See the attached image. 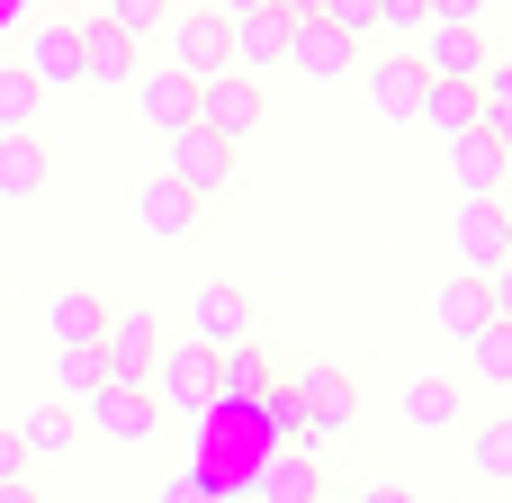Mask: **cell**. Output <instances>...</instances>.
Here are the masks:
<instances>
[{
  "instance_id": "24",
  "label": "cell",
  "mask_w": 512,
  "mask_h": 503,
  "mask_svg": "<svg viewBox=\"0 0 512 503\" xmlns=\"http://www.w3.org/2000/svg\"><path fill=\"white\" fill-rule=\"evenodd\" d=\"M45 324H54V342H63V351L99 342V333H108V288H63V297L45 306Z\"/></svg>"
},
{
  "instance_id": "37",
  "label": "cell",
  "mask_w": 512,
  "mask_h": 503,
  "mask_svg": "<svg viewBox=\"0 0 512 503\" xmlns=\"http://www.w3.org/2000/svg\"><path fill=\"white\" fill-rule=\"evenodd\" d=\"M18 477H36V459L18 450V432H0V486H18Z\"/></svg>"
},
{
  "instance_id": "46",
  "label": "cell",
  "mask_w": 512,
  "mask_h": 503,
  "mask_svg": "<svg viewBox=\"0 0 512 503\" xmlns=\"http://www.w3.org/2000/svg\"><path fill=\"white\" fill-rule=\"evenodd\" d=\"M504 396H512V378H504Z\"/></svg>"
},
{
  "instance_id": "29",
  "label": "cell",
  "mask_w": 512,
  "mask_h": 503,
  "mask_svg": "<svg viewBox=\"0 0 512 503\" xmlns=\"http://www.w3.org/2000/svg\"><path fill=\"white\" fill-rule=\"evenodd\" d=\"M468 468H477L486 486H512V414H495V423H468Z\"/></svg>"
},
{
  "instance_id": "4",
  "label": "cell",
  "mask_w": 512,
  "mask_h": 503,
  "mask_svg": "<svg viewBox=\"0 0 512 503\" xmlns=\"http://www.w3.org/2000/svg\"><path fill=\"white\" fill-rule=\"evenodd\" d=\"M162 180H180L189 198H216V189H234V144L207 126H180V135H162Z\"/></svg>"
},
{
  "instance_id": "7",
  "label": "cell",
  "mask_w": 512,
  "mask_h": 503,
  "mask_svg": "<svg viewBox=\"0 0 512 503\" xmlns=\"http://www.w3.org/2000/svg\"><path fill=\"white\" fill-rule=\"evenodd\" d=\"M360 90H369V108H378L387 126H414V117H423V90H432V72L414 63V45H396V54L360 63Z\"/></svg>"
},
{
  "instance_id": "33",
  "label": "cell",
  "mask_w": 512,
  "mask_h": 503,
  "mask_svg": "<svg viewBox=\"0 0 512 503\" xmlns=\"http://www.w3.org/2000/svg\"><path fill=\"white\" fill-rule=\"evenodd\" d=\"M315 18H324V27H342L351 45H360V36H378V0H324Z\"/></svg>"
},
{
  "instance_id": "38",
  "label": "cell",
  "mask_w": 512,
  "mask_h": 503,
  "mask_svg": "<svg viewBox=\"0 0 512 503\" xmlns=\"http://www.w3.org/2000/svg\"><path fill=\"white\" fill-rule=\"evenodd\" d=\"M351 503H423V495H414L405 477H378V486H360V495H351Z\"/></svg>"
},
{
  "instance_id": "1",
  "label": "cell",
  "mask_w": 512,
  "mask_h": 503,
  "mask_svg": "<svg viewBox=\"0 0 512 503\" xmlns=\"http://www.w3.org/2000/svg\"><path fill=\"white\" fill-rule=\"evenodd\" d=\"M144 396L162 405V414H180V423H207L216 414V351L207 342H162L153 351V369H144Z\"/></svg>"
},
{
  "instance_id": "36",
  "label": "cell",
  "mask_w": 512,
  "mask_h": 503,
  "mask_svg": "<svg viewBox=\"0 0 512 503\" xmlns=\"http://www.w3.org/2000/svg\"><path fill=\"white\" fill-rule=\"evenodd\" d=\"M432 27H486V0H423Z\"/></svg>"
},
{
  "instance_id": "44",
  "label": "cell",
  "mask_w": 512,
  "mask_h": 503,
  "mask_svg": "<svg viewBox=\"0 0 512 503\" xmlns=\"http://www.w3.org/2000/svg\"><path fill=\"white\" fill-rule=\"evenodd\" d=\"M495 54H504V63H512V36H504V45H495Z\"/></svg>"
},
{
  "instance_id": "12",
  "label": "cell",
  "mask_w": 512,
  "mask_h": 503,
  "mask_svg": "<svg viewBox=\"0 0 512 503\" xmlns=\"http://www.w3.org/2000/svg\"><path fill=\"white\" fill-rule=\"evenodd\" d=\"M135 72H144V45L117 36V27L90 9V18H81V90H126Z\"/></svg>"
},
{
  "instance_id": "34",
  "label": "cell",
  "mask_w": 512,
  "mask_h": 503,
  "mask_svg": "<svg viewBox=\"0 0 512 503\" xmlns=\"http://www.w3.org/2000/svg\"><path fill=\"white\" fill-rule=\"evenodd\" d=\"M378 27H387L396 45H414V36L432 27V18H423V0H378Z\"/></svg>"
},
{
  "instance_id": "41",
  "label": "cell",
  "mask_w": 512,
  "mask_h": 503,
  "mask_svg": "<svg viewBox=\"0 0 512 503\" xmlns=\"http://www.w3.org/2000/svg\"><path fill=\"white\" fill-rule=\"evenodd\" d=\"M216 18H243V9H270V0H207Z\"/></svg>"
},
{
  "instance_id": "35",
  "label": "cell",
  "mask_w": 512,
  "mask_h": 503,
  "mask_svg": "<svg viewBox=\"0 0 512 503\" xmlns=\"http://www.w3.org/2000/svg\"><path fill=\"white\" fill-rule=\"evenodd\" d=\"M477 99H486V117H512V63H504V54L486 63V81H477Z\"/></svg>"
},
{
  "instance_id": "9",
  "label": "cell",
  "mask_w": 512,
  "mask_h": 503,
  "mask_svg": "<svg viewBox=\"0 0 512 503\" xmlns=\"http://www.w3.org/2000/svg\"><path fill=\"white\" fill-rule=\"evenodd\" d=\"M18 63L36 72V90H45V99H54V90H81V18H36Z\"/></svg>"
},
{
  "instance_id": "5",
  "label": "cell",
  "mask_w": 512,
  "mask_h": 503,
  "mask_svg": "<svg viewBox=\"0 0 512 503\" xmlns=\"http://www.w3.org/2000/svg\"><path fill=\"white\" fill-rule=\"evenodd\" d=\"M81 432H108V441H153L162 432V405L144 396V378H108V387H90L81 396Z\"/></svg>"
},
{
  "instance_id": "21",
  "label": "cell",
  "mask_w": 512,
  "mask_h": 503,
  "mask_svg": "<svg viewBox=\"0 0 512 503\" xmlns=\"http://www.w3.org/2000/svg\"><path fill=\"white\" fill-rule=\"evenodd\" d=\"M198 207H207V198H189V189L162 180V171L135 189V216H144V234H162V243H189V234H198Z\"/></svg>"
},
{
  "instance_id": "48",
  "label": "cell",
  "mask_w": 512,
  "mask_h": 503,
  "mask_svg": "<svg viewBox=\"0 0 512 503\" xmlns=\"http://www.w3.org/2000/svg\"><path fill=\"white\" fill-rule=\"evenodd\" d=\"M252 503H261V495H252Z\"/></svg>"
},
{
  "instance_id": "43",
  "label": "cell",
  "mask_w": 512,
  "mask_h": 503,
  "mask_svg": "<svg viewBox=\"0 0 512 503\" xmlns=\"http://www.w3.org/2000/svg\"><path fill=\"white\" fill-rule=\"evenodd\" d=\"M270 9H288V18H315V9H324V0H270Z\"/></svg>"
},
{
  "instance_id": "39",
  "label": "cell",
  "mask_w": 512,
  "mask_h": 503,
  "mask_svg": "<svg viewBox=\"0 0 512 503\" xmlns=\"http://www.w3.org/2000/svg\"><path fill=\"white\" fill-rule=\"evenodd\" d=\"M486 297H495V315L512 324V261H495V270H486Z\"/></svg>"
},
{
  "instance_id": "17",
  "label": "cell",
  "mask_w": 512,
  "mask_h": 503,
  "mask_svg": "<svg viewBox=\"0 0 512 503\" xmlns=\"http://www.w3.org/2000/svg\"><path fill=\"white\" fill-rule=\"evenodd\" d=\"M135 108H144V126L153 135H180V126H198V81L189 72H135Z\"/></svg>"
},
{
  "instance_id": "32",
  "label": "cell",
  "mask_w": 512,
  "mask_h": 503,
  "mask_svg": "<svg viewBox=\"0 0 512 503\" xmlns=\"http://www.w3.org/2000/svg\"><path fill=\"white\" fill-rule=\"evenodd\" d=\"M153 503H225V486H216V477H198V468H171V477L153 486Z\"/></svg>"
},
{
  "instance_id": "31",
  "label": "cell",
  "mask_w": 512,
  "mask_h": 503,
  "mask_svg": "<svg viewBox=\"0 0 512 503\" xmlns=\"http://www.w3.org/2000/svg\"><path fill=\"white\" fill-rule=\"evenodd\" d=\"M99 18H108L117 36H135V45H144V36H162V18H171V0H108Z\"/></svg>"
},
{
  "instance_id": "23",
  "label": "cell",
  "mask_w": 512,
  "mask_h": 503,
  "mask_svg": "<svg viewBox=\"0 0 512 503\" xmlns=\"http://www.w3.org/2000/svg\"><path fill=\"white\" fill-rule=\"evenodd\" d=\"M414 126H432L441 144H450V135H477V126H486V99H477V81H432Z\"/></svg>"
},
{
  "instance_id": "20",
  "label": "cell",
  "mask_w": 512,
  "mask_h": 503,
  "mask_svg": "<svg viewBox=\"0 0 512 503\" xmlns=\"http://www.w3.org/2000/svg\"><path fill=\"white\" fill-rule=\"evenodd\" d=\"M405 432H468V387L459 378H405Z\"/></svg>"
},
{
  "instance_id": "6",
  "label": "cell",
  "mask_w": 512,
  "mask_h": 503,
  "mask_svg": "<svg viewBox=\"0 0 512 503\" xmlns=\"http://www.w3.org/2000/svg\"><path fill=\"white\" fill-rule=\"evenodd\" d=\"M162 36H171V72H189V81H207V72H225V63H234V45H225V18H216L207 0L171 9V18H162Z\"/></svg>"
},
{
  "instance_id": "18",
  "label": "cell",
  "mask_w": 512,
  "mask_h": 503,
  "mask_svg": "<svg viewBox=\"0 0 512 503\" xmlns=\"http://www.w3.org/2000/svg\"><path fill=\"white\" fill-rule=\"evenodd\" d=\"M252 495L261 503H315L324 495V459H306V450H261V459H252Z\"/></svg>"
},
{
  "instance_id": "10",
  "label": "cell",
  "mask_w": 512,
  "mask_h": 503,
  "mask_svg": "<svg viewBox=\"0 0 512 503\" xmlns=\"http://www.w3.org/2000/svg\"><path fill=\"white\" fill-rule=\"evenodd\" d=\"M288 72L315 81V90H333V81L360 72V45H351L342 27H324V18H297V36H288Z\"/></svg>"
},
{
  "instance_id": "45",
  "label": "cell",
  "mask_w": 512,
  "mask_h": 503,
  "mask_svg": "<svg viewBox=\"0 0 512 503\" xmlns=\"http://www.w3.org/2000/svg\"><path fill=\"white\" fill-rule=\"evenodd\" d=\"M315 503H351V495H315Z\"/></svg>"
},
{
  "instance_id": "3",
  "label": "cell",
  "mask_w": 512,
  "mask_h": 503,
  "mask_svg": "<svg viewBox=\"0 0 512 503\" xmlns=\"http://www.w3.org/2000/svg\"><path fill=\"white\" fill-rule=\"evenodd\" d=\"M279 387H288V396L306 405V423H315L324 441H342V432L360 423V378H351L342 360H297V369H288Z\"/></svg>"
},
{
  "instance_id": "27",
  "label": "cell",
  "mask_w": 512,
  "mask_h": 503,
  "mask_svg": "<svg viewBox=\"0 0 512 503\" xmlns=\"http://www.w3.org/2000/svg\"><path fill=\"white\" fill-rule=\"evenodd\" d=\"M45 126V90L27 63H0V135H36Z\"/></svg>"
},
{
  "instance_id": "19",
  "label": "cell",
  "mask_w": 512,
  "mask_h": 503,
  "mask_svg": "<svg viewBox=\"0 0 512 503\" xmlns=\"http://www.w3.org/2000/svg\"><path fill=\"white\" fill-rule=\"evenodd\" d=\"M270 387H279V378H270L261 342H234V351H216V414H252Z\"/></svg>"
},
{
  "instance_id": "26",
  "label": "cell",
  "mask_w": 512,
  "mask_h": 503,
  "mask_svg": "<svg viewBox=\"0 0 512 503\" xmlns=\"http://www.w3.org/2000/svg\"><path fill=\"white\" fill-rule=\"evenodd\" d=\"M432 315H441V333H450V342H468V333L495 315V297H486V279H477V270H459V279L441 288V306H432Z\"/></svg>"
},
{
  "instance_id": "30",
  "label": "cell",
  "mask_w": 512,
  "mask_h": 503,
  "mask_svg": "<svg viewBox=\"0 0 512 503\" xmlns=\"http://www.w3.org/2000/svg\"><path fill=\"white\" fill-rule=\"evenodd\" d=\"M54 378H63V396L81 405L90 387H108V351H99V342H81V351H63V360H54Z\"/></svg>"
},
{
  "instance_id": "16",
  "label": "cell",
  "mask_w": 512,
  "mask_h": 503,
  "mask_svg": "<svg viewBox=\"0 0 512 503\" xmlns=\"http://www.w3.org/2000/svg\"><path fill=\"white\" fill-rule=\"evenodd\" d=\"M495 261H512V207L504 198H468L459 207V270H495Z\"/></svg>"
},
{
  "instance_id": "28",
  "label": "cell",
  "mask_w": 512,
  "mask_h": 503,
  "mask_svg": "<svg viewBox=\"0 0 512 503\" xmlns=\"http://www.w3.org/2000/svg\"><path fill=\"white\" fill-rule=\"evenodd\" d=\"M468 378H477V387H504L512 378V324L504 315H486V324L468 333Z\"/></svg>"
},
{
  "instance_id": "25",
  "label": "cell",
  "mask_w": 512,
  "mask_h": 503,
  "mask_svg": "<svg viewBox=\"0 0 512 503\" xmlns=\"http://www.w3.org/2000/svg\"><path fill=\"white\" fill-rule=\"evenodd\" d=\"M18 450H27V459H72V450H81V405H36V414L18 423Z\"/></svg>"
},
{
  "instance_id": "47",
  "label": "cell",
  "mask_w": 512,
  "mask_h": 503,
  "mask_svg": "<svg viewBox=\"0 0 512 503\" xmlns=\"http://www.w3.org/2000/svg\"><path fill=\"white\" fill-rule=\"evenodd\" d=\"M99 9H108V0H99Z\"/></svg>"
},
{
  "instance_id": "13",
  "label": "cell",
  "mask_w": 512,
  "mask_h": 503,
  "mask_svg": "<svg viewBox=\"0 0 512 503\" xmlns=\"http://www.w3.org/2000/svg\"><path fill=\"white\" fill-rule=\"evenodd\" d=\"M288 36H297V18H288V9H243V18H225L234 72H279V63H288Z\"/></svg>"
},
{
  "instance_id": "15",
  "label": "cell",
  "mask_w": 512,
  "mask_h": 503,
  "mask_svg": "<svg viewBox=\"0 0 512 503\" xmlns=\"http://www.w3.org/2000/svg\"><path fill=\"white\" fill-rule=\"evenodd\" d=\"M54 189V144L45 126L36 135H0V207H36Z\"/></svg>"
},
{
  "instance_id": "8",
  "label": "cell",
  "mask_w": 512,
  "mask_h": 503,
  "mask_svg": "<svg viewBox=\"0 0 512 503\" xmlns=\"http://www.w3.org/2000/svg\"><path fill=\"white\" fill-rule=\"evenodd\" d=\"M189 342H207V351L252 342V288H234V279H198V288H189Z\"/></svg>"
},
{
  "instance_id": "14",
  "label": "cell",
  "mask_w": 512,
  "mask_h": 503,
  "mask_svg": "<svg viewBox=\"0 0 512 503\" xmlns=\"http://www.w3.org/2000/svg\"><path fill=\"white\" fill-rule=\"evenodd\" d=\"M99 351H108V378H144L153 351H162V315H153V306H108Z\"/></svg>"
},
{
  "instance_id": "42",
  "label": "cell",
  "mask_w": 512,
  "mask_h": 503,
  "mask_svg": "<svg viewBox=\"0 0 512 503\" xmlns=\"http://www.w3.org/2000/svg\"><path fill=\"white\" fill-rule=\"evenodd\" d=\"M0 503H36V477H18V486H0Z\"/></svg>"
},
{
  "instance_id": "40",
  "label": "cell",
  "mask_w": 512,
  "mask_h": 503,
  "mask_svg": "<svg viewBox=\"0 0 512 503\" xmlns=\"http://www.w3.org/2000/svg\"><path fill=\"white\" fill-rule=\"evenodd\" d=\"M486 144L504 153V171H512V117H486Z\"/></svg>"
},
{
  "instance_id": "49",
  "label": "cell",
  "mask_w": 512,
  "mask_h": 503,
  "mask_svg": "<svg viewBox=\"0 0 512 503\" xmlns=\"http://www.w3.org/2000/svg\"><path fill=\"white\" fill-rule=\"evenodd\" d=\"M36 503H45V495H36Z\"/></svg>"
},
{
  "instance_id": "2",
  "label": "cell",
  "mask_w": 512,
  "mask_h": 503,
  "mask_svg": "<svg viewBox=\"0 0 512 503\" xmlns=\"http://www.w3.org/2000/svg\"><path fill=\"white\" fill-rule=\"evenodd\" d=\"M198 126L207 135H225V144H252L261 126H270V90H261V72H207L198 81Z\"/></svg>"
},
{
  "instance_id": "11",
  "label": "cell",
  "mask_w": 512,
  "mask_h": 503,
  "mask_svg": "<svg viewBox=\"0 0 512 503\" xmlns=\"http://www.w3.org/2000/svg\"><path fill=\"white\" fill-rule=\"evenodd\" d=\"M414 63H423L432 81H486L495 36H486V27H423V36H414Z\"/></svg>"
},
{
  "instance_id": "22",
  "label": "cell",
  "mask_w": 512,
  "mask_h": 503,
  "mask_svg": "<svg viewBox=\"0 0 512 503\" xmlns=\"http://www.w3.org/2000/svg\"><path fill=\"white\" fill-rule=\"evenodd\" d=\"M441 153H450V180H459V198H504L512 171H504V153L486 144V126H477V135H450Z\"/></svg>"
}]
</instances>
